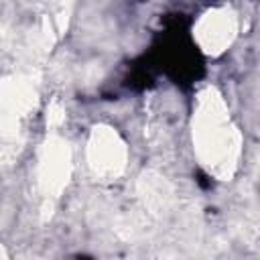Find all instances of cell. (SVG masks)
Segmentation results:
<instances>
[{
    "mask_svg": "<svg viewBox=\"0 0 260 260\" xmlns=\"http://www.w3.org/2000/svg\"><path fill=\"white\" fill-rule=\"evenodd\" d=\"M65 120V110L59 102H53L49 108H47V126L49 128H57L61 126V122Z\"/></svg>",
    "mask_w": 260,
    "mask_h": 260,
    "instance_id": "8",
    "label": "cell"
},
{
    "mask_svg": "<svg viewBox=\"0 0 260 260\" xmlns=\"http://www.w3.org/2000/svg\"><path fill=\"white\" fill-rule=\"evenodd\" d=\"M0 258H8V252H6V248H4L2 242H0Z\"/></svg>",
    "mask_w": 260,
    "mask_h": 260,
    "instance_id": "9",
    "label": "cell"
},
{
    "mask_svg": "<svg viewBox=\"0 0 260 260\" xmlns=\"http://www.w3.org/2000/svg\"><path fill=\"white\" fill-rule=\"evenodd\" d=\"M171 187L167 181H162L160 177L148 175L142 179V197L144 203L152 209V211H162L169 201H171Z\"/></svg>",
    "mask_w": 260,
    "mask_h": 260,
    "instance_id": "6",
    "label": "cell"
},
{
    "mask_svg": "<svg viewBox=\"0 0 260 260\" xmlns=\"http://www.w3.org/2000/svg\"><path fill=\"white\" fill-rule=\"evenodd\" d=\"M37 185L47 199H57L69 185L73 173V152L69 142L51 132L37 150Z\"/></svg>",
    "mask_w": 260,
    "mask_h": 260,
    "instance_id": "3",
    "label": "cell"
},
{
    "mask_svg": "<svg viewBox=\"0 0 260 260\" xmlns=\"http://www.w3.org/2000/svg\"><path fill=\"white\" fill-rule=\"evenodd\" d=\"M191 142L199 165L217 181H230L242 158V132L221 91L205 85L197 91L191 116Z\"/></svg>",
    "mask_w": 260,
    "mask_h": 260,
    "instance_id": "1",
    "label": "cell"
},
{
    "mask_svg": "<svg viewBox=\"0 0 260 260\" xmlns=\"http://www.w3.org/2000/svg\"><path fill=\"white\" fill-rule=\"evenodd\" d=\"M128 144L110 124H95L85 142V162L89 171L104 181L118 179L128 167Z\"/></svg>",
    "mask_w": 260,
    "mask_h": 260,
    "instance_id": "2",
    "label": "cell"
},
{
    "mask_svg": "<svg viewBox=\"0 0 260 260\" xmlns=\"http://www.w3.org/2000/svg\"><path fill=\"white\" fill-rule=\"evenodd\" d=\"M20 128V118L0 112V138H14Z\"/></svg>",
    "mask_w": 260,
    "mask_h": 260,
    "instance_id": "7",
    "label": "cell"
},
{
    "mask_svg": "<svg viewBox=\"0 0 260 260\" xmlns=\"http://www.w3.org/2000/svg\"><path fill=\"white\" fill-rule=\"evenodd\" d=\"M240 18L238 12L228 4H217L203 10L193 22L191 35L199 51L207 57L223 55L238 39Z\"/></svg>",
    "mask_w": 260,
    "mask_h": 260,
    "instance_id": "4",
    "label": "cell"
},
{
    "mask_svg": "<svg viewBox=\"0 0 260 260\" xmlns=\"http://www.w3.org/2000/svg\"><path fill=\"white\" fill-rule=\"evenodd\" d=\"M37 89L24 77H6L0 81V112L22 118L37 106Z\"/></svg>",
    "mask_w": 260,
    "mask_h": 260,
    "instance_id": "5",
    "label": "cell"
}]
</instances>
